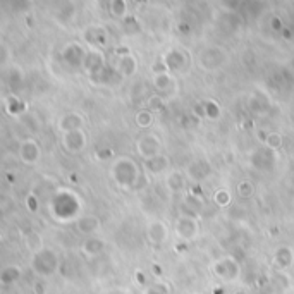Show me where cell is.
I'll use <instances>...</instances> for the list:
<instances>
[{
	"mask_svg": "<svg viewBox=\"0 0 294 294\" xmlns=\"http://www.w3.org/2000/svg\"><path fill=\"white\" fill-rule=\"evenodd\" d=\"M152 122H153L152 110H141V112H138V114H136V124H138L139 128H143V129L150 128V126H152Z\"/></svg>",
	"mask_w": 294,
	"mask_h": 294,
	"instance_id": "4fadbf2b",
	"label": "cell"
},
{
	"mask_svg": "<svg viewBox=\"0 0 294 294\" xmlns=\"http://www.w3.org/2000/svg\"><path fill=\"white\" fill-rule=\"evenodd\" d=\"M215 199H217V203H219V205L226 206L227 203L230 201V196H229V193H222V196H220V193H217L215 195Z\"/></svg>",
	"mask_w": 294,
	"mask_h": 294,
	"instance_id": "d6986e66",
	"label": "cell"
},
{
	"mask_svg": "<svg viewBox=\"0 0 294 294\" xmlns=\"http://www.w3.org/2000/svg\"><path fill=\"white\" fill-rule=\"evenodd\" d=\"M167 165H169V160H167V157H152V159H148L145 162V167L150 170L152 174H160L163 172V170L167 169Z\"/></svg>",
	"mask_w": 294,
	"mask_h": 294,
	"instance_id": "30bf717a",
	"label": "cell"
},
{
	"mask_svg": "<svg viewBox=\"0 0 294 294\" xmlns=\"http://www.w3.org/2000/svg\"><path fill=\"white\" fill-rule=\"evenodd\" d=\"M176 234L184 241L195 239L198 236V222L193 217H179L176 222Z\"/></svg>",
	"mask_w": 294,
	"mask_h": 294,
	"instance_id": "277c9868",
	"label": "cell"
},
{
	"mask_svg": "<svg viewBox=\"0 0 294 294\" xmlns=\"http://www.w3.org/2000/svg\"><path fill=\"white\" fill-rule=\"evenodd\" d=\"M108 294H122V293H119V291H112V293H108Z\"/></svg>",
	"mask_w": 294,
	"mask_h": 294,
	"instance_id": "44dd1931",
	"label": "cell"
},
{
	"mask_svg": "<svg viewBox=\"0 0 294 294\" xmlns=\"http://www.w3.org/2000/svg\"><path fill=\"white\" fill-rule=\"evenodd\" d=\"M274 263L277 265L279 268H288L289 265L293 263V251L289 248H279L274 255Z\"/></svg>",
	"mask_w": 294,
	"mask_h": 294,
	"instance_id": "ba28073f",
	"label": "cell"
},
{
	"mask_svg": "<svg viewBox=\"0 0 294 294\" xmlns=\"http://www.w3.org/2000/svg\"><path fill=\"white\" fill-rule=\"evenodd\" d=\"M267 146L268 148H272V150H277V148H281L282 146V136L279 134V132H270V134L267 136Z\"/></svg>",
	"mask_w": 294,
	"mask_h": 294,
	"instance_id": "9a60e30c",
	"label": "cell"
},
{
	"mask_svg": "<svg viewBox=\"0 0 294 294\" xmlns=\"http://www.w3.org/2000/svg\"><path fill=\"white\" fill-rule=\"evenodd\" d=\"M143 294H167V284H160V282L152 284L146 288V291Z\"/></svg>",
	"mask_w": 294,
	"mask_h": 294,
	"instance_id": "e0dca14e",
	"label": "cell"
},
{
	"mask_svg": "<svg viewBox=\"0 0 294 294\" xmlns=\"http://www.w3.org/2000/svg\"><path fill=\"white\" fill-rule=\"evenodd\" d=\"M163 107H165V100L160 95H153L148 98V110L157 112V110H162Z\"/></svg>",
	"mask_w": 294,
	"mask_h": 294,
	"instance_id": "5bb4252c",
	"label": "cell"
},
{
	"mask_svg": "<svg viewBox=\"0 0 294 294\" xmlns=\"http://www.w3.org/2000/svg\"><path fill=\"white\" fill-rule=\"evenodd\" d=\"M239 195L241 196H251V195H253V184H251V183H243L239 186Z\"/></svg>",
	"mask_w": 294,
	"mask_h": 294,
	"instance_id": "ac0fdd59",
	"label": "cell"
},
{
	"mask_svg": "<svg viewBox=\"0 0 294 294\" xmlns=\"http://www.w3.org/2000/svg\"><path fill=\"white\" fill-rule=\"evenodd\" d=\"M213 272H215L217 277H220L222 281L230 282V281H236L239 277V265L234 258L226 257V258H220V260L215 261L213 265Z\"/></svg>",
	"mask_w": 294,
	"mask_h": 294,
	"instance_id": "7a4b0ae2",
	"label": "cell"
},
{
	"mask_svg": "<svg viewBox=\"0 0 294 294\" xmlns=\"http://www.w3.org/2000/svg\"><path fill=\"white\" fill-rule=\"evenodd\" d=\"M103 246L105 244L101 239H98V237H88L85 241V244L81 246V251L85 255H88V257H95V255L103 251Z\"/></svg>",
	"mask_w": 294,
	"mask_h": 294,
	"instance_id": "9c48e42d",
	"label": "cell"
},
{
	"mask_svg": "<svg viewBox=\"0 0 294 294\" xmlns=\"http://www.w3.org/2000/svg\"><path fill=\"white\" fill-rule=\"evenodd\" d=\"M234 294H246V293H244V291H236Z\"/></svg>",
	"mask_w": 294,
	"mask_h": 294,
	"instance_id": "ffe728a7",
	"label": "cell"
},
{
	"mask_svg": "<svg viewBox=\"0 0 294 294\" xmlns=\"http://www.w3.org/2000/svg\"><path fill=\"white\" fill-rule=\"evenodd\" d=\"M136 150H138L143 159L148 160L160 153V141L153 134H146L136 141Z\"/></svg>",
	"mask_w": 294,
	"mask_h": 294,
	"instance_id": "3957f363",
	"label": "cell"
},
{
	"mask_svg": "<svg viewBox=\"0 0 294 294\" xmlns=\"http://www.w3.org/2000/svg\"><path fill=\"white\" fill-rule=\"evenodd\" d=\"M21 277V268L16 267V265H10V267H5L0 274V281H2L3 286H9L12 282H16L17 279Z\"/></svg>",
	"mask_w": 294,
	"mask_h": 294,
	"instance_id": "8fae6325",
	"label": "cell"
},
{
	"mask_svg": "<svg viewBox=\"0 0 294 294\" xmlns=\"http://www.w3.org/2000/svg\"><path fill=\"white\" fill-rule=\"evenodd\" d=\"M59 267V258L52 250H38L33 257V270L36 272L40 277H50L52 274H55Z\"/></svg>",
	"mask_w": 294,
	"mask_h": 294,
	"instance_id": "6da1fadb",
	"label": "cell"
},
{
	"mask_svg": "<svg viewBox=\"0 0 294 294\" xmlns=\"http://www.w3.org/2000/svg\"><path fill=\"white\" fill-rule=\"evenodd\" d=\"M40 148H38V145L33 139H28V141H24L21 145V159L26 163H31V165L36 163L40 160Z\"/></svg>",
	"mask_w": 294,
	"mask_h": 294,
	"instance_id": "52a82bcc",
	"label": "cell"
},
{
	"mask_svg": "<svg viewBox=\"0 0 294 294\" xmlns=\"http://www.w3.org/2000/svg\"><path fill=\"white\" fill-rule=\"evenodd\" d=\"M146 236H148L150 243L157 244V246H160V244L165 243L167 237H169V229H167V226L163 222H159V220H155V222L150 224L148 229H146Z\"/></svg>",
	"mask_w": 294,
	"mask_h": 294,
	"instance_id": "5b68a950",
	"label": "cell"
},
{
	"mask_svg": "<svg viewBox=\"0 0 294 294\" xmlns=\"http://www.w3.org/2000/svg\"><path fill=\"white\" fill-rule=\"evenodd\" d=\"M155 86L159 90H165L167 86H169V83H170V76L167 74V72H160V74H157L155 76Z\"/></svg>",
	"mask_w": 294,
	"mask_h": 294,
	"instance_id": "2e32d148",
	"label": "cell"
},
{
	"mask_svg": "<svg viewBox=\"0 0 294 294\" xmlns=\"http://www.w3.org/2000/svg\"><path fill=\"white\" fill-rule=\"evenodd\" d=\"M196 294H199V293H196Z\"/></svg>",
	"mask_w": 294,
	"mask_h": 294,
	"instance_id": "7402d4cb",
	"label": "cell"
},
{
	"mask_svg": "<svg viewBox=\"0 0 294 294\" xmlns=\"http://www.w3.org/2000/svg\"><path fill=\"white\" fill-rule=\"evenodd\" d=\"M85 145H86V138L81 129L67 131L64 134V146L69 152H79L81 148H85Z\"/></svg>",
	"mask_w": 294,
	"mask_h": 294,
	"instance_id": "8992f818",
	"label": "cell"
},
{
	"mask_svg": "<svg viewBox=\"0 0 294 294\" xmlns=\"http://www.w3.org/2000/svg\"><path fill=\"white\" fill-rule=\"evenodd\" d=\"M79 230L81 232H85V234H92V232H95V230L98 229V219H95V217H83L81 220H79Z\"/></svg>",
	"mask_w": 294,
	"mask_h": 294,
	"instance_id": "7c38bea8",
	"label": "cell"
}]
</instances>
